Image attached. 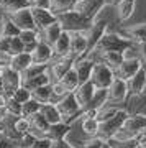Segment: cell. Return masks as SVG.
Here are the masks:
<instances>
[{
    "label": "cell",
    "instance_id": "ba28073f",
    "mask_svg": "<svg viewBox=\"0 0 146 148\" xmlns=\"http://www.w3.org/2000/svg\"><path fill=\"white\" fill-rule=\"evenodd\" d=\"M105 5H107V0H77L72 10H77L84 16L95 20Z\"/></svg>",
    "mask_w": 146,
    "mask_h": 148
},
{
    "label": "cell",
    "instance_id": "6da1fadb",
    "mask_svg": "<svg viewBox=\"0 0 146 148\" xmlns=\"http://www.w3.org/2000/svg\"><path fill=\"white\" fill-rule=\"evenodd\" d=\"M56 16L57 21L63 25V30H68V32H85L94 21L87 16H84L82 13H79L77 10L63 12V13H57Z\"/></svg>",
    "mask_w": 146,
    "mask_h": 148
},
{
    "label": "cell",
    "instance_id": "681fc988",
    "mask_svg": "<svg viewBox=\"0 0 146 148\" xmlns=\"http://www.w3.org/2000/svg\"><path fill=\"white\" fill-rule=\"evenodd\" d=\"M30 7L49 8V10H51V0H30Z\"/></svg>",
    "mask_w": 146,
    "mask_h": 148
},
{
    "label": "cell",
    "instance_id": "d4e9b609",
    "mask_svg": "<svg viewBox=\"0 0 146 148\" xmlns=\"http://www.w3.org/2000/svg\"><path fill=\"white\" fill-rule=\"evenodd\" d=\"M41 40L43 41H46L48 45H54V41H56L57 38H59V35L63 33V25L59 23V21H53L51 25H48L46 28H43L41 32Z\"/></svg>",
    "mask_w": 146,
    "mask_h": 148
},
{
    "label": "cell",
    "instance_id": "8992f818",
    "mask_svg": "<svg viewBox=\"0 0 146 148\" xmlns=\"http://www.w3.org/2000/svg\"><path fill=\"white\" fill-rule=\"evenodd\" d=\"M76 59H77V56L72 53L66 54V56H59V58H53V61L49 63V69H48L49 74H51V82L61 79L64 74L74 66Z\"/></svg>",
    "mask_w": 146,
    "mask_h": 148
},
{
    "label": "cell",
    "instance_id": "484cf974",
    "mask_svg": "<svg viewBox=\"0 0 146 148\" xmlns=\"http://www.w3.org/2000/svg\"><path fill=\"white\" fill-rule=\"evenodd\" d=\"M28 120H30V132H31L33 135H36L38 138L43 137V135H44V132L48 130V127H49L48 120L41 115V114H40V112H38V114H35V115H31Z\"/></svg>",
    "mask_w": 146,
    "mask_h": 148
},
{
    "label": "cell",
    "instance_id": "277c9868",
    "mask_svg": "<svg viewBox=\"0 0 146 148\" xmlns=\"http://www.w3.org/2000/svg\"><path fill=\"white\" fill-rule=\"evenodd\" d=\"M115 79V71L108 68L107 64L95 61L92 73H90V82L95 86V89H108V86L112 84V81Z\"/></svg>",
    "mask_w": 146,
    "mask_h": 148
},
{
    "label": "cell",
    "instance_id": "2e32d148",
    "mask_svg": "<svg viewBox=\"0 0 146 148\" xmlns=\"http://www.w3.org/2000/svg\"><path fill=\"white\" fill-rule=\"evenodd\" d=\"M71 53L77 58L87 56V36L85 32H71Z\"/></svg>",
    "mask_w": 146,
    "mask_h": 148
},
{
    "label": "cell",
    "instance_id": "44dd1931",
    "mask_svg": "<svg viewBox=\"0 0 146 148\" xmlns=\"http://www.w3.org/2000/svg\"><path fill=\"white\" fill-rule=\"evenodd\" d=\"M128 82V92H131L133 95H141L145 92V84H146V71L143 68H140L136 71V74L133 77L126 81Z\"/></svg>",
    "mask_w": 146,
    "mask_h": 148
},
{
    "label": "cell",
    "instance_id": "c3c4849f",
    "mask_svg": "<svg viewBox=\"0 0 146 148\" xmlns=\"http://www.w3.org/2000/svg\"><path fill=\"white\" fill-rule=\"evenodd\" d=\"M138 48H140V61H141V68L146 71V40L145 41H141L140 45H138Z\"/></svg>",
    "mask_w": 146,
    "mask_h": 148
},
{
    "label": "cell",
    "instance_id": "bcb514c9",
    "mask_svg": "<svg viewBox=\"0 0 146 148\" xmlns=\"http://www.w3.org/2000/svg\"><path fill=\"white\" fill-rule=\"evenodd\" d=\"M30 148H51V140L46 137H40L36 138V142L33 143Z\"/></svg>",
    "mask_w": 146,
    "mask_h": 148
},
{
    "label": "cell",
    "instance_id": "4316f807",
    "mask_svg": "<svg viewBox=\"0 0 146 148\" xmlns=\"http://www.w3.org/2000/svg\"><path fill=\"white\" fill-rule=\"evenodd\" d=\"M117 12H118V20L126 21L130 20L136 10V0H120L117 3Z\"/></svg>",
    "mask_w": 146,
    "mask_h": 148
},
{
    "label": "cell",
    "instance_id": "9f6ffc18",
    "mask_svg": "<svg viewBox=\"0 0 146 148\" xmlns=\"http://www.w3.org/2000/svg\"><path fill=\"white\" fill-rule=\"evenodd\" d=\"M143 94H146V84H145V92H143Z\"/></svg>",
    "mask_w": 146,
    "mask_h": 148
},
{
    "label": "cell",
    "instance_id": "5bb4252c",
    "mask_svg": "<svg viewBox=\"0 0 146 148\" xmlns=\"http://www.w3.org/2000/svg\"><path fill=\"white\" fill-rule=\"evenodd\" d=\"M140 68H141L140 58H136V59H123V61L118 64V68L115 69V76L120 77V79L128 81L130 77L135 76L136 71H138Z\"/></svg>",
    "mask_w": 146,
    "mask_h": 148
},
{
    "label": "cell",
    "instance_id": "8fae6325",
    "mask_svg": "<svg viewBox=\"0 0 146 148\" xmlns=\"http://www.w3.org/2000/svg\"><path fill=\"white\" fill-rule=\"evenodd\" d=\"M107 92H108V102H123L128 95V82L115 76V79L108 86Z\"/></svg>",
    "mask_w": 146,
    "mask_h": 148
},
{
    "label": "cell",
    "instance_id": "d590c367",
    "mask_svg": "<svg viewBox=\"0 0 146 148\" xmlns=\"http://www.w3.org/2000/svg\"><path fill=\"white\" fill-rule=\"evenodd\" d=\"M77 0H51V10L54 13H63V12L72 10Z\"/></svg>",
    "mask_w": 146,
    "mask_h": 148
},
{
    "label": "cell",
    "instance_id": "cb8c5ba5",
    "mask_svg": "<svg viewBox=\"0 0 146 148\" xmlns=\"http://www.w3.org/2000/svg\"><path fill=\"white\" fill-rule=\"evenodd\" d=\"M90 53H97V54H99V61H100V63L107 64V66L112 68L113 71L118 68V64L123 61L120 51H95V49H94V51H90Z\"/></svg>",
    "mask_w": 146,
    "mask_h": 148
},
{
    "label": "cell",
    "instance_id": "83f0119b",
    "mask_svg": "<svg viewBox=\"0 0 146 148\" xmlns=\"http://www.w3.org/2000/svg\"><path fill=\"white\" fill-rule=\"evenodd\" d=\"M40 114L46 119L49 125H51V123H57V122L63 120V117H61V114H59V110H57V107H56L54 102L41 104V107H40Z\"/></svg>",
    "mask_w": 146,
    "mask_h": 148
},
{
    "label": "cell",
    "instance_id": "8d00e7d4",
    "mask_svg": "<svg viewBox=\"0 0 146 148\" xmlns=\"http://www.w3.org/2000/svg\"><path fill=\"white\" fill-rule=\"evenodd\" d=\"M13 130H15L20 137H23V135H26V133L30 132V120L28 119H25V117H15L13 119Z\"/></svg>",
    "mask_w": 146,
    "mask_h": 148
},
{
    "label": "cell",
    "instance_id": "ffe728a7",
    "mask_svg": "<svg viewBox=\"0 0 146 148\" xmlns=\"http://www.w3.org/2000/svg\"><path fill=\"white\" fill-rule=\"evenodd\" d=\"M53 53H54V58L66 56V54L71 53V32L63 30V33L59 35V38L53 45Z\"/></svg>",
    "mask_w": 146,
    "mask_h": 148
},
{
    "label": "cell",
    "instance_id": "f5cc1de1",
    "mask_svg": "<svg viewBox=\"0 0 146 148\" xmlns=\"http://www.w3.org/2000/svg\"><path fill=\"white\" fill-rule=\"evenodd\" d=\"M15 143L13 142H10L8 138H5L3 135H0V148H10V147H13Z\"/></svg>",
    "mask_w": 146,
    "mask_h": 148
},
{
    "label": "cell",
    "instance_id": "816d5d0a",
    "mask_svg": "<svg viewBox=\"0 0 146 148\" xmlns=\"http://www.w3.org/2000/svg\"><path fill=\"white\" fill-rule=\"evenodd\" d=\"M10 54L8 53H3V51H0V68H8L10 66Z\"/></svg>",
    "mask_w": 146,
    "mask_h": 148
},
{
    "label": "cell",
    "instance_id": "d6a6232c",
    "mask_svg": "<svg viewBox=\"0 0 146 148\" xmlns=\"http://www.w3.org/2000/svg\"><path fill=\"white\" fill-rule=\"evenodd\" d=\"M23 7H30V0H0V8L5 13L16 12Z\"/></svg>",
    "mask_w": 146,
    "mask_h": 148
},
{
    "label": "cell",
    "instance_id": "b9f144b4",
    "mask_svg": "<svg viewBox=\"0 0 146 148\" xmlns=\"http://www.w3.org/2000/svg\"><path fill=\"white\" fill-rule=\"evenodd\" d=\"M121 58L123 59H136V58H140V48H138V45L131 43L130 46H126L125 49L121 51Z\"/></svg>",
    "mask_w": 146,
    "mask_h": 148
},
{
    "label": "cell",
    "instance_id": "6f0895ef",
    "mask_svg": "<svg viewBox=\"0 0 146 148\" xmlns=\"http://www.w3.org/2000/svg\"><path fill=\"white\" fill-rule=\"evenodd\" d=\"M0 135H2V128H0Z\"/></svg>",
    "mask_w": 146,
    "mask_h": 148
},
{
    "label": "cell",
    "instance_id": "60d3db41",
    "mask_svg": "<svg viewBox=\"0 0 146 148\" xmlns=\"http://www.w3.org/2000/svg\"><path fill=\"white\" fill-rule=\"evenodd\" d=\"M5 110H7V114H8V115L20 117V115H21V104H18L16 101H13L12 97H7Z\"/></svg>",
    "mask_w": 146,
    "mask_h": 148
},
{
    "label": "cell",
    "instance_id": "7dc6e473",
    "mask_svg": "<svg viewBox=\"0 0 146 148\" xmlns=\"http://www.w3.org/2000/svg\"><path fill=\"white\" fill-rule=\"evenodd\" d=\"M13 36H0V51L10 54V43ZM12 56V54H10Z\"/></svg>",
    "mask_w": 146,
    "mask_h": 148
},
{
    "label": "cell",
    "instance_id": "680465c9",
    "mask_svg": "<svg viewBox=\"0 0 146 148\" xmlns=\"http://www.w3.org/2000/svg\"><path fill=\"white\" fill-rule=\"evenodd\" d=\"M0 74H2V68H0Z\"/></svg>",
    "mask_w": 146,
    "mask_h": 148
},
{
    "label": "cell",
    "instance_id": "e575fe53",
    "mask_svg": "<svg viewBox=\"0 0 146 148\" xmlns=\"http://www.w3.org/2000/svg\"><path fill=\"white\" fill-rule=\"evenodd\" d=\"M48 68H49V64H36V63H31L28 68L21 73V81L23 79H30V77H35V76H38V74L44 73V71H48Z\"/></svg>",
    "mask_w": 146,
    "mask_h": 148
},
{
    "label": "cell",
    "instance_id": "603a6c76",
    "mask_svg": "<svg viewBox=\"0 0 146 148\" xmlns=\"http://www.w3.org/2000/svg\"><path fill=\"white\" fill-rule=\"evenodd\" d=\"M33 63L31 59V53H26V51H21V53H16V54H12L10 58V66L8 68H12L13 71H16V73H23L30 64Z\"/></svg>",
    "mask_w": 146,
    "mask_h": 148
},
{
    "label": "cell",
    "instance_id": "f1b7e54d",
    "mask_svg": "<svg viewBox=\"0 0 146 148\" xmlns=\"http://www.w3.org/2000/svg\"><path fill=\"white\" fill-rule=\"evenodd\" d=\"M49 69V68H48ZM51 82V74H49V71H44V73L38 74V76H35V77H30V79H23L21 81V86H25L26 89H36V87H40V86H44V84H49Z\"/></svg>",
    "mask_w": 146,
    "mask_h": 148
},
{
    "label": "cell",
    "instance_id": "836d02e7",
    "mask_svg": "<svg viewBox=\"0 0 146 148\" xmlns=\"http://www.w3.org/2000/svg\"><path fill=\"white\" fill-rule=\"evenodd\" d=\"M40 107H41V104L36 101V99H28L26 102H23L21 104V117H25V119H30L31 115H35V114H38L40 112Z\"/></svg>",
    "mask_w": 146,
    "mask_h": 148
},
{
    "label": "cell",
    "instance_id": "d6986e66",
    "mask_svg": "<svg viewBox=\"0 0 146 148\" xmlns=\"http://www.w3.org/2000/svg\"><path fill=\"white\" fill-rule=\"evenodd\" d=\"M71 125L72 123H66V122H57V123H51L48 130L44 132L43 137L49 138L51 142H56V140H61V138H66L68 137V133L71 132Z\"/></svg>",
    "mask_w": 146,
    "mask_h": 148
},
{
    "label": "cell",
    "instance_id": "f35d334b",
    "mask_svg": "<svg viewBox=\"0 0 146 148\" xmlns=\"http://www.w3.org/2000/svg\"><path fill=\"white\" fill-rule=\"evenodd\" d=\"M20 30L13 25V21L7 16L3 20V25H2V32H0V36H18Z\"/></svg>",
    "mask_w": 146,
    "mask_h": 148
},
{
    "label": "cell",
    "instance_id": "7c38bea8",
    "mask_svg": "<svg viewBox=\"0 0 146 148\" xmlns=\"http://www.w3.org/2000/svg\"><path fill=\"white\" fill-rule=\"evenodd\" d=\"M54 58V53H53V46L48 45L46 41L40 40L36 45V48L31 51V59L33 63L36 64H49Z\"/></svg>",
    "mask_w": 146,
    "mask_h": 148
},
{
    "label": "cell",
    "instance_id": "74e56055",
    "mask_svg": "<svg viewBox=\"0 0 146 148\" xmlns=\"http://www.w3.org/2000/svg\"><path fill=\"white\" fill-rule=\"evenodd\" d=\"M10 97L13 101H16L18 104H23V102H26L28 99H31V90L26 89L25 86H20V87H16V89L12 92Z\"/></svg>",
    "mask_w": 146,
    "mask_h": 148
},
{
    "label": "cell",
    "instance_id": "52a82bcc",
    "mask_svg": "<svg viewBox=\"0 0 146 148\" xmlns=\"http://www.w3.org/2000/svg\"><path fill=\"white\" fill-rule=\"evenodd\" d=\"M7 16L13 21L18 30H36L35 27V20H33V13H31V7H23L20 10L7 13Z\"/></svg>",
    "mask_w": 146,
    "mask_h": 148
},
{
    "label": "cell",
    "instance_id": "4fadbf2b",
    "mask_svg": "<svg viewBox=\"0 0 146 148\" xmlns=\"http://www.w3.org/2000/svg\"><path fill=\"white\" fill-rule=\"evenodd\" d=\"M31 13H33V20H35V27L36 30L41 32L43 28H46L48 25H51L53 21L57 20L56 13L49 8H38V7H31Z\"/></svg>",
    "mask_w": 146,
    "mask_h": 148
},
{
    "label": "cell",
    "instance_id": "30bf717a",
    "mask_svg": "<svg viewBox=\"0 0 146 148\" xmlns=\"http://www.w3.org/2000/svg\"><path fill=\"white\" fill-rule=\"evenodd\" d=\"M108 30V25H107V21L105 20H99V21H92V25H90L87 30H85V36H87V54L90 51H94V48L97 46V43L102 36H104V33Z\"/></svg>",
    "mask_w": 146,
    "mask_h": 148
},
{
    "label": "cell",
    "instance_id": "ee69618b",
    "mask_svg": "<svg viewBox=\"0 0 146 148\" xmlns=\"http://www.w3.org/2000/svg\"><path fill=\"white\" fill-rule=\"evenodd\" d=\"M107 142V140H104V138L100 137H90V140H87L85 142V145H84V148H102L104 147V143Z\"/></svg>",
    "mask_w": 146,
    "mask_h": 148
},
{
    "label": "cell",
    "instance_id": "ac0fdd59",
    "mask_svg": "<svg viewBox=\"0 0 146 148\" xmlns=\"http://www.w3.org/2000/svg\"><path fill=\"white\" fill-rule=\"evenodd\" d=\"M94 92H95V86L92 84L90 81H85V82H82V84H79L77 87H76L74 95H76V99H77L79 106H81V109H82V110L87 107V104L90 102V99H92Z\"/></svg>",
    "mask_w": 146,
    "mask_h": 148
},
{
    "label": "cell",
    "instance_id": "f907efd6",
    "mask_svg": "<svg viewBox=\"0 0 146 148\" xmlns=\"http://www.w3.org/2000/svg\"><path fill=\"white\" fill-rule=\"evenodd\" d=\"M51 148H76V147H74V145H71L66 138H61V140L51 142Z\"/></svg>",
    "mask_w": 146,
    "mask_h": 148
},
{
    "label": "cell",
    "instance_id": "7bdbcfd3",
    "mask_svg": "<svg viewBox=\"0 0 146 148\" xmlns=\"http://www.w3.org/2000/svg\"><path fill=\"white\" fill-rule=\"evenodd\" d=\"M51 89H53V97H54V102L59 101L63 95L68 94V90H66V87H64L59 81H53L51 82Z\"/></svg>",
    "mask_w": 146,
    "mask_h": 148
},
{
    "label": "cell",
    "instance_id": "e0dca14e",
    "mask_svg": "<svg viewBox=\"0 0 146 148\" xmlns=\"http://www.w3.org/2000/svg\"><path fill=\"white\" fill-rule=\"evenodd\" d=\"M123 38L130 40L131 43L135 45H140L141 41L146 40V23H138V25H133V27L123 28V30H118Z\"/></svg>",
    "mask_w": 146,
    "mask_h": 148
},
{
    "label": "cell",
    "instance_id": "1f68e13d",
    "mask_svg": "<svg viewBox=\"0 0 146 148\" xmlns=\"http://www.w3.org/2000/svg\"><path fill=\"white\" fill-rule=\"evenodd\" d=\"M57 81H59V82L66 87V90H68V92H74V90H76V87L79 86V77H77V73L74 71V68H71L68 73L61 77V79H57Z\"/></svg>",
    "mask_w": 146,
    "mask_h": 148
},
{
    "label": "cell",
    "instance_id": "9a60e30c",
    "mask_svg": "<svg viewBox=\"0 0 146 148\" xmlns=\"http://www.w3.org/2000/svg\"><path fill=\"white\" fill-rule=\"evenodd\" d=\"M94 59L90 56H84V58H77L76 63H74V71L77 73L79 77V84H82L85 81L90 79V73H92V68H94Z\"/></svg>",
    "mask_w": 146,
    "mask_h": 148
},
{
    "label": "cell",
    "instance_id": "f6af8a7d",
    "mask_svg": "<svg viewBox=\"0 0 146 148\" xmlns=\"http://www.w3.org/2000/svg\"><path fill=\"white\" fill-rule=\"evenodd\" d=\"M21 51H23V41L18 36H13L10 43V54H16L21 53Z\"/></svg>",
    "mask_w": 146,
    "mask_h": 148
},
{
    "label": "cell",
    "instance_id": "11a10c76",
    "mask_svg": "<svg viewBox=\"0 0 146 148\" xmlns=\"http://www.w3.org/2000/svg\"><path fill=\"white\" fill-rule=\"evenodd\" d=\"M10 148H21L20 145H13V147H10Z\"/></svg>",
    "mask_w": 146,
    "mask_h": 148
},
{
    "label": "cell",
    "instance_id": "3957f363",
    "mask_svg": "<svg viewBox=\"0 0 146 148\" xmlns=\"http://www.w3.org/2000/svg\"><path fill=\"white\" fill-rule=\"evenodd\" d=\"M131 41L123 38L118 32H107L104 33V36L99 40L97 46L94 48L95 51H123L126 46H130Z\"/></svg>",
    "mask_w": 146,
    "mask_h": 148
},
{
    "label": "cell",
    "instance_id": "5b68a950",
    "mask_svg": "<svg viewBox=\"0 0 146 148\" xmlns=\"http://www.w3.org/2000/svg\"><path fill=\"white\" fill-rule=\"evenodd\" d=\"M126 117H128V112L123 110V109H118L108 120L100 122L97 137L104 138V140H110V138L113 137V133L121 128V125H123V122H125Z\"/></svg>",
    "mask_w": 146,
    "mask_h": 148
},
{
    "label": "cell",
    "instance_id": "4dcf8cb0",
    "mask_svg": "<svg viewBox=\"0 0 146 148\" xmlns=\"http://www.w3.org/2000/svg\"><path fill=\"white\" fill-rule=\"evenodd\" d=\"M82 122H81V127H82V132L85 135H89V137H95L97 133H99V120L95 119V117H81Z\"/></svg>",
    "mask_w": 146,
    "mask_h": 148
},
{
    "label": "cell",
    "instance_id": "9c48e42d",
    "mask_svg": "<svg viewBox=\"0 0 146 148\" xmlns=\"http://www.w3.org/2000/svg\"><path fill=\"white\" fill-rule=\"evenodd\" d=\"M0 81H2V90L7 97H10L12 92L21 86V73H16L12 68H3L0 74Z\"/></svg>",
    "mask_w": 146,
    "mask_h": 148
},
{
    "label": "cell",
    "instance_id": "7402d4cb",
    "mask_svg": "<svg viewBox=\"0 0 146 148\" xmlns=\"http://www.w3.org/2000/svg\"><path fill=\"white\" fill-rule=\"evenodd\" d=\"M107 104H108V92H107V89H95L92 99H90V102L87 104V107L84 110L95 112V115H97V110L102 109L104 106H107Z\"/></svg>",
    "mask_w": 146,
    "mask_h": 148
},
{
    "label": "cell",
    "instance_id": "f546056e",
    "mask_svg": "<svg viewBox=\"0 0 146 148\" xmlns=\"http://www.w3.org/2000/svg\"><path fill=\"white\" fill-rule=\"evenodd\" d=\"M31 97L36 99L40 104H48V102H54V97H53V89H51V82L44 86H40L36 89L31 90Z\"/></svg>",
    "mask_w": 146,
    "mask_h": 148
},
{
    "label": "cell",
    "instance_id": "db71d44e",
    "mask_svg": "<svg viewBox=\"0 0 146 148\" xmlns=\"http://www.w3.org/2000/svg\"><path fill=\"white\" fill-rule=\"evenodd\" d=\"M102 148H112V147H110V143H108V142H105V143H104V147H102Z\"/></svg>",
    "mask_w": 146,
    "mask_h": 148
},
{
    "label": "cell",
    "instance_id": "ab89813d",
    "mask_svg": "<svg viewBox=\"0 0 146 148\" xmlns=\"http://www.w3.org/2000/svg\"><path fill=\"white\" fill-rule=\"evenodd\" d=\"M118 110V107H110V106H104L102 109H99L97 110V115H95V119L100 122H105V120H108L110 117L113 115L115 112Z\"/></svg>",
    "mask_w": 146,
    "mask_h": 148
},
{
    "label": "cell",
    "instance_id": "7a4b0ae2",
    "mask_svg": "<svg viewBox=\"0 0 146 148\" xmlns=\"http://www.w3.org/2000/svg\"><path fill=\"white\" fill-rule=\"evenodd\" d=\"M57 107V110H59V114H61V117H63V122H66V123H72L76 119H79L81 117V114H82V109H81V106H79L77 99H76V95H74V92H68L66 95H63L59 101L54 102Z\"/></svg>",
    "mask_w": 146,
    "mask_h": 148
}]
</instances>
